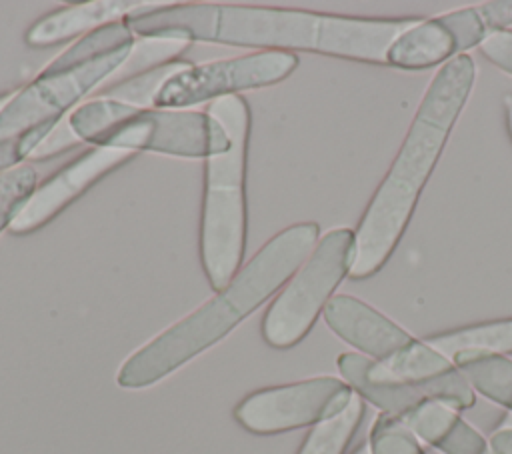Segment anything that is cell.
Returning a JSON list of instances; mask_svg holds the SVG:
<instances>
[{
    "label": "cell",
    "instance_id": "8fae6325",
    "mask_svg": "<svg viewBox=\"0 0 512 454\" xmlns=\"http://www.w3.org/2000/svg\"><path fill=\"white\" fill-rule=\"evenodd\" d=\"M378 362L392 378L412 386L424 398L440 400L456 410H466L476 404V394L454 360L426 340L414 338L406 348Z\"/></svg>",
    "mask_w": 512,
    "mask_h": 454
},
{
    "label": "cell",
    "instance_id": "277c9868",
    "mask_svg": "<svg viewBox=\"0 0 512 454\" xmlns=\"http://www.w3.org/2000/svg\"><path fill=\"white\" fill-rule=\"evenodd\" d=\"M132 46L134 34L124 22L102 26L84 34L14 92L0 110V172L20 166L68 108L118 70Z\"/></svg>",
    "mask_w": 512,
    "mask_h": 454
},
{
    "label": "cell",
    "instance_id": "6da1fadb",
    "mask_svg": "<svg viewBox=\"0 0 512 454\" xmlns=\"http://www.w3.org/2000/svg\"><path fill=\"white\" fill-rule=\"evenodd\" d=\"M418 18L342 16L294 8L186 2L124 20L140 38H172L262 50H304L324 56L388 64L394 40Z\"/></svg>",
    "mask_w": 512,
    "mask_h": 454
},
{
    "label": "cell",
    "instance_id": "603a6c76",
    "mask_svg": "<svg viewBox=\"0 0 512 454\" xmlns=\"http://www.w3.org/2000/svg\"><path fill=\"white\" fill-rule=\"evenodd\" d=\"M372 454H424L418 438L394 416L378 414L368 436Z\"/></svg>",
    "mask_w": 512,
    "mask_h": 454
},
{
    "label": "cell",
    "instance_id": "ffe728a7",
    "mask_svg": "<svg viewBox=\"0 0 512 454\" xmlns=\"http://www.w3.org/2000/svg\"><path fill=\"white\" fill-rule=\"evenodd\" d=\"M188 66H192L190 62H186L184 58L172 60L164 66H158L154 70L142 72L138 76L126 78L118 84L106 86V90L98 96V98H108V100H116L122 104H130V106H138V108H148L154 106V100L160 92V88L178 72L186 70Z\"/></svg>",
    "mask_w": 512,
    "mask_h": 454
},
{
    "label": "cell",
    "instance_id": "5b68a950",
    "mask_svg": "<svg viewBox=\"0 0 512 454\" xmlns=\"http://www.w3.org/2000/svg\"><path fill=\"white\" fill-rule=\"evenodd\" d=\"M228 134L230 148L206 160L200 220V260L210 288L224 290L242 268L246 242V144L250 108L242 96H224L208 106Z\"/></svg>",
    "mask_w": 512,
    "mask_h": 454
},
{
    "label": "cell",
    "instance_id": "9a60e30c",
    "mask_svg": "<svg viewBox=\"0 0 512 454\" xmlns=\"http://www.w3.org/2000/svg\"><path fill=\"white\" fill-rule=\"evenodd\" d=\"M342 380L364 402L376 406L380 414L402 418L422 400L418 390L392 378L378 360L362 356L358 352H342L336 360Z\"/></svg>",
    "mask_w": 512,
    "mask_h": 454
},
{
    "label": "cell",
    "instance_id": "cb8c5ba5",
    "mask_svg": "<svg viewBox=\"0 0 512 454\" xmlns=\"http://www.w3.org/2000/svg\"><path fill=\"white\" fill-rule=\"evenodd\" d=\"M440 20L450 30L456 42L458 54H466L470 48L478 46L488 32L478 8H460V10L442 14Z\"/></svg>",
    "mask_w": 512,
    "mask_h": 454
},
{
    "label": "cell",
    "instance_id": "ba28073f",
    "mask_svg": "<svg viewBox=\"0 0 512 454\" xmlns=\"http://www.w3.org/2000/svg\"><path fill=\"white\" fill-rule=\"evenodd\" d=\"M352 398L354 392L342 378L316 376L244 396L234 408V418L244 430L270 436L326 422Z\"/></svg>",
    "mask_w": 512,
    "mask_h": 454
},
{
    "label": "cell",
    "instance_id": "52a82bcc",
    "mask_svg": "<svg viewBox=\"0 0 512 454\" xmlns=\"http://www.w3.org/2000/svg\"><path fill=\"white\" fill-rule=\"evenodd\" d=\"M354 258V230H328L288 280L282 292L272 300L262 318V338L268 346L286 350L302 342L336 288L350 274Z\"/></svg>",
    "mask_w": 512,
    "mask_h": 454
},
{
    "label": "cell",
    "instance_id": "83f0119b",
    "mask_svg": "<svg viewBox=\"0 0 512 454\" xmlns=\"http://www.w3.org/2000/svg\"><path fill=\"white\" fill-rule=\"evenodd\" d=\"M488 446L492 454H512V424H500L488 436Z\"/></svg>",
    "mask_w": 512,
    "mask_h": 454
},
{
    "label": "cell",
    "instance_id": "ac0fdd59",
    "mask_svg": "<svg viewBox=\"0 0 512 454\" xmlns=\"http://www.w3.org/2000/svg\"><path fill=\"white\" fill-rule=\"evenodd\" d=\"M424 340L450 358L456 352L466 348L492 350V352L510 356L512 354V318L476 322V324L452 328L440 334H432Z\"/></svg>",
    "mask_w": 512,
    "mask_h": 454
},
{
    "label": "cell",
    "instance_id": "4316f807",
    "mask_svg": "<svg viewBox=\"0 0 512 454\" xmlns=\"http://www.w3.org/2000/svg\"><path fill=\"white\" fill-rule=\"evenodd\" d=\"M478 12L488 30L512 26V0H492L478 6Z\"/></svg>",
    "mask_w": 512,
    "mask_h": 454
},
{
    "label": "cell",
    "instance_id": "2e32d148",
    "mask_svg": "<svg viewBox=\"0 0 512 454\" xmlns=\"http://www.w3.org/2000/svg\"><path fill=\"white\" fill-rule=\"evenodd\" d=\"M454 56H458L456 42L440 16L418 18L390 46L388 66L402 70H424L446 64Z\"/></svg>",
    "mask_w": 512,
    "mask_h": 454
},
{
    "label": "cell",
    "instance_id": "f546056e",
    "mask_svg": "<svg viewBox=\"0 0 512 454\" xmlns=\"http://www.w3.org/2000/svg\"><path fill=\"white\" fill-rule=\"evenodd\" d=\"M350 454H372V452H370V444H368V440H366V442H362V444H358Z\"/></svg>",
    "mask_w": 512,
    "mask_h": 454
},
{
    "label": "cell",
    "instance_id": "d4e9b609",
    "mask_svg": "<svg viewBox=\"0 0 512 454\" xmlns=\"http://www.w3.org/2000/svg\"><path fill=\"white\" fill-rule=\"evenodd\" d=\"M478 48L490 64L504 70L506 74H512V30L510 28L488 30L482 42L478 44Z\"/></svg>",
    "mask_w": 512,
    "mask_h": 454
},
{
    "label": "cell",
    "instance_id": "44dd1931",
    "mask_svg": "<svg viewBox=\"0 0 512 454\" xmlns=\"http://www.w3.org/2000/svg\"><path fill=\"white\" fill-rule=\"evenodd\" d=\"M188 44L190 42L172 38H142L134 42L128 58L112 74V84H118L126 78L138 76L142 72L164 66L172 60H178V54H182L188 48Z\"/></svg>",
    "mask_w": 512,
    "mask_h": 454
},
{
    "label": "cell",
    "instance_id": "d6986e66",
    "mask_svg": "<svg viewBox=\"0 0 512 454\" xmlns=\"http://www.w3.org/2000/svg\"><path fill=\"white\" fill-rule=\"evenodd\" d=\"M364 416V400L354 394L334 418L310 428L296 454H344Z\"/></svg>",
    "mask_w": 512,
    "mask_h": 454
},
{
    "label": "cell",
    "instance_id": "7a4b0ae2",
    "mask_svg": "<svg viewBox=\"0 0 512 454\" xmlns=\"http://www.w3.org/2000/svg\"><path fill=\"white\" fill-rule=\"evenodd\" d=\"M474 82L476 64L468 54L450 58L430 80L396 158L358 220L348 278L374 276L396 250Z\"/></svg>",
    "mask_w": 512,
    "mask_h": 454
},
{
    "label": "cell",
    "instance_id": "8992f818",
    "mask_svg": "<svg viewBox=\"0 0 512 454\" xmlns=\"http://www.w3.org/2000/svg\"><path fill=\"white\" fill-rule=\"evenodd\" d=\"M68 122L80 140L102 148L206 160L230 148L224 128L212 116L196 110L138 108L94 98L78 106Z\"/></svg>",
    "mask_w": 512,
    "mask_h": 454
},
{
    "label": "cell",
    "instance_id": "30bf717a",
    "mask_svg": "<svg viewBox=\"0 0 512 454\" xmlns=\"http://www.w3.org/2000/svg\"><path fill=\"white\" fill-rule=\"evenodd\" d=\"M132 158L134 152L120 148L94 146L82 152L32 192L8 230L20 236L46 226L92 184H96L114 168L130 162Z\"/></svg>",
    "mask_w": 512,
    "mask_h": 454
},
{
    "label": "cell",
    "instance_id": "7c38bea8",
    "mask_svg": "<svg viewBox=\"0 0 512 454\" xmlns=\"http://www.w3.org/2000/svg\"><path fill=\"white\" fill-rule=\"evenodd\" d=\"M322 316L338 338L372 360H386L414 340L400 324L348 294H336Z\"/></svg>",
    "mask_w": 512,
    "mask_h": 454
},
{
    "label": "cell",
    "instance_id": "9c48e42d",
    "mask_svg": "<svg viewBox=\"0 0 512 454\" xmlns=\"http://www.w3.org/2000/svg\"><path fill=\"white\" fill-rule=\"evenodd\" d=\"M298 66L294 52L260 50L246 56L192 64L174 74L158 92L154 106L184 110L206 100L236 96L240 90L264 88L286 80Z\"/></svg>",
    "mask_w": 512,
    "mask_h": 454
},
{
    "label": "cell",
    "instance_id": "4fadbf2b",
    "mask_svg": "<svg viewBox=\"0 0 512 454\" xmlns=\"http://www.w3.org/2000/svg\"><path fill=\"white\" fill-rule=\"evenodd\" d=\"M168 6V2L150 0H92L82 4H68L38 18L26 32V44L44 48L58 42L72 40L80 34H90L102 26L124 22L128 16L144 14Z\"/></svg>",
    "mask_w": 512,
    "mask_h": 454
},
{
    "label": "cell",
    "instance_id": "3957f363",
    "mask_svg": "<svg viewBox=\"0 0 512 454\" xmlns=\"http://www.w3.org/2000/svg\"><path fill=\"white\" fill-rule=\"evenodd\" d=\"M318 240L316 222H298L276 232L224 290L132 352L116 374L118 386L148 388L212 348L288 284Z\"/></svg>",
    "mask_w": 512,
    "mask_h": 454
},
{
    "label": "cell",
    "instance_id": "e0dca14e",
    "mask_svg": "<svg viewBox=\"0 0 512 454\" xmlns=\"http://www.w3.org/2000/svg\"><path fill=\"white\" fill-rule=\"evenodd\" d=\"M474 394H482L512 414V358L508 354L466 348L452 356Z\"/></svg>",
    "mask_w": 512,
    "mask_h": 454
},
{
    "label": "cell",
    "instance_id": "5bb4252c",
    "mask_svg": "<svg viewBox=\"0 0 512 454\" xmlns=\"http://www.w3.org/2000/svg\"><path fill=\"white\" fill-rule=\"evenodd\" d=\"M416 438L442 454H492L484 438L460 410L440 400H422L408 414L398 418Z\"/></svg>",
    "mask_w": 512,
    "mask_h": 454
},
{
    "label": "cell",
    "instance_id": "f1b7e54d",
    "mask_svg": "<svg viewBox=\"0 0 512 454\" xmlns=\"http://www.w3.org/2000/svg\"><path fill=\"white\" fill-rule=\"evenodd\" d=\"M504 116H506V128L512 138V94L504 96Z\"/></svg>",
    "mask_w": 512,
    "mask_h": 454
},
{
    "label": "cell",
    "instance_id": "7402d4cb",
    "mask_svg": "<svg viewBox=\"0 0 512 454\" xmlns=\"http://www.w3.org/2000/svg\"><path fill=\"white\" fill-rule=\"evenodd\" d=\"M36 170L30 164H20L0 172V232L10 228L12 220L36 190Z\"/></svg>",
    "mask_w": 512,
    "mask_h": 454
},
{
    "label": "cell",
    "instance_id": "484cf974",
    "mask_svg": "<svg viewBox=\"0 0 512 454\" xmlns=\"http://www.w3.org/2000/svg\"><path fill=\"white\" fill-rule=\"evenodd\" d=\"M76 140H80V138L74 134L70 122H62L38 144V148L32 152V156L34 158H46V156L58 154V152L74 146Z\"/></svg>",
    "mask_w": 512,
    "mask_h": 454
}]
</instances>
